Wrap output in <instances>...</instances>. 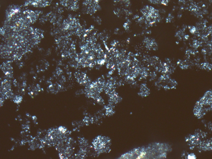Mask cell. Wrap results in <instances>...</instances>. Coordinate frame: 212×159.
Returning <instances> with one entry per match:
<instances>
[{
	"instance_id": "1",
	"label": "cell",
	"mask_w": 212,
	"mask_h": 159,
	"mask_svg": "<svg viewBox=\"0 0 212 159\" xmlns=\"http://www.w3.org/2000/svg\"><path fill=\"white\" fill-rule=\"evenodd\" d=\"M66 138V134L62 133L58 128L49 130L43 141L47 145L52 146L57 145Z\"/></svg>"
},
{
	"instance_id": "2",
	"label": "cell",
	"mask_w": 212,
	"mask_h": 159,
	"mask_svg": "<svg viewBox=\"0 0 212 159\" xmlns=\"http://www.w3.org/2000/svg\"><path fill=\"white\" fill-rule=\"evenodd\" d=\"M110 140L103 137H97L93 142V145L95 151L98 153L107 152L109 149Z\"/></svg>"
},
{
	"instance_id": "3",
	"label": "cell",
	"mask_w": 212,
	"mask_h": 159,
	"mask_svg": "<svg viewBox=\"0 0 212 159\" xmlns=\"http://www.w3.org/2000/svg\"><path fill=\"white\" fill-rule=\"evenodd\" d=\"M1 100H4L10 98L12 97L11 89V85L10 83L5 80L1 83Z\"/></svg>"
},
{
	"instance_id": "4",
	"label": "cell",
	"mask_w": 212,
	"mask_h": 159,
	"mask_svg": "<svg viewBox=\"0 0 212 159\" xmlns=\"http://www.w3.org/2000/svg\"><path fill=\"white\" fill-rule=\"evenodd\" d=\"M75 76L76 79H77V81L80 84L85 85L88 83V80L87 79V76L84 73H76Z\"/></svg>"
},
{
	"instance_id": "5",
	"label": "cell",
	"mask_w": 212,
	"mask_h": 159,
	"mask_svg": "<svg viewBox=\"0 0 212 159\" xmlns=\"http://www.w3.org/2000/svg\"><path fill=\"white\" fill-rule=\"evenodd\" d=\"M149 93V91L148 88L146 87V86L143 85L141 87V90H140V94L141 95L143 96H146L148 95Z\"/></svg>"
},
{
	"instance_id": "6",
	"label": "cell",
	"mask_w": 212,
	"mask_h": 159,
	"mask_svg": "<svg viewBox=\"0 0 212 159\" xmlns=\"http://www.w3.org/2000/svg\"><path fill=\"white\" fill-rule=\"evenodd\" d=\"M50 88V90L52 93H57L59 91L60 89V86H54L52 85V86H50L49 87Z\"/></svg>"
},
{
	"instance_id": "7",
	"label": "cell",
	"mask_w": 212,
	"mask_h": 159,
	"mask_svg": "<svg viewBox=\"0 0 212 159\" xmlns=\"http://www.w3.org/2000/svg\"><path fill=\"white\" fill-rule=\"evenodd\" d=\"M22 100H23V97H22L20 96L17 95L14 97L13 101L15 103L18 104L21 103V102L22 101Z\"/></svg>"
},
{
	"instance_id": "8",
	"label": "cell",
	"mask_w": 212,
	"mask_h": 159,
	"mask_svg": "<svg viewBox=\"0 0 212 159\" xmlns=\"http://www.w3.org/2000/svg\"><path fill=\"white\" fill-rule=\"evenodd\" d=\"M188 158L189 159H195L196 158L195 156L193 154H189V155H188Z\"/></svg>"
},
{
	"instance_id": "9",
	"label": "cell",
	"mask_w": 212,
	"mask_h": 159,
	"mask_svg": "<svg viewBox=\"0 0 212 159\" xmlns=\"http://www.w3.org/2000/svg\"><path fill=\"white\" fill-rule=\"evenodd\" d=\"M190 32H191V33H193L195 32V27H191V28H190Z\"/></svg>"
}]
</instances>
